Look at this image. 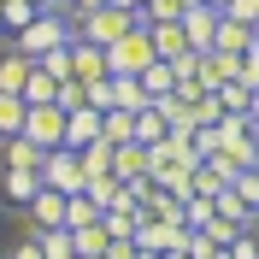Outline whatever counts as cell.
Returning <instances> with one entry per match:
<instances>
[{"instance_id":"cell-1","label":"cell","mask_w":259,"mask_h":259,"mask_svg":"<svg viewBox=\"0 0 259 259\" xmlns=\"http://www.w3.org/2000/svg\"><path fill=\"white\" fill-rule=\"evenodd\" d=\"M71 41H77V18H71V6H48V12H35V24L12 41V53L41 59V53H53V48H71Z\"/></svg>"},{"instance_id":"cell-2","label":"cell","mask_w":259,"mask_h":259,"mask_svg":"<svg viewBox=\"0 0 259 259\" xmlns=\"http://www.w3.org/2000/svg\"><path fill=\"white\" fill-rule=\"evenodd\" d=\"M153 59H159V53H153V35H147V24H136L124 41L106 48V77H142Z\"/></svg>"},{"instance_id":"cell-3","label":"cell","mask_w":259,"mask_h":259,"mask_svg":"<svg viewBox=\"0 0 259 259\" xmlns=\"http://www.w3.org/2000/svg\"><path fill=\"white\" fill-rule=\"evenodd\" d=\"M35 177L48 183V189H59V194H82V189H89L82 153H71V147H53L48 159H41V171H35Z\"/></svg>"},{"instance_id":"cell-4","label":"cell","mask_w":259,"mask_h":259,"mask_svg":"<svg viewBox=\"0 0 259 259\" xmlns=\"http://www.w3.org/2000/svg\"><path fill=\"white\" fill-rule=\"evenodd\" d=\"M130 30H136V18L118 12V6H100V12H82V18H77V35H82V41H95V48H112V41H124Z\"/></svg>"},{"instance_id":"cell-5","label":"cell","mask_w":259,"mask_h":259,"mask_svg":"<svg viewBox=\"0 0 259 259\" xmlns=\"http://www.w3.org/2000/svg\"><path fill=\"white\" fill-rule=\"evenodd\" d=\"M24 136H30L41 153L65 147V112H59V106H30V118H24Z\"/></svg>"},{"instance_id":"cell-6","label":"cell","mask_w":259,"mask_h":259,"mask_svg":"<svg viewBox=\"0 0 259 259\" xmlns=\"http://www.w3.org/2000/svg\"><path fill=\"white\" fill-rule=\"evenodd\" d=\"M218 18H224V12H212V6H189V12H183V35H189V48H194V53H212Z\"/></svg>"},{"instance_id":"cell-7","label":"cell","mask_w":259,"mask_h":259,"mask_svg":"<svg viewBox=\"0 0 259 259\" xmlns=\"http://www.w3.org/2000/svg\"><path fill=\"white\" fill-rule=\"evenodd\" d=\"M0 194H6V206L30 212L35 194H41V177H35V171H0Z\"/></svg>"},{"instance_id":"cell-8","label":"cell","mask_w":259,"mask_h":259,"mask_svg":"<svg viewBox=\"0 0 259 259\" xmlns=\"http://www.w3.org/2000/svg\"><path fill=\"white\" fill-rule=\"evenodd\" d=\"M35 12H48V6H35V0H0V41H18L35 24Z\"/></svg>"},{"instance_id":"cell-9","label":"cell","mask_w":259,"mask_h":259,"mask_svg":"<svg viewBox=\"0 0 259 259\" xmlns=\"http://www.w3.org/2000/svg\"><path fill=\"white\" fill-rule=\"evenodd\" d=\"M89 142H100V112H95V106L65 112V147H71V153H82Z\"/></svg>"},{"instance_id":"cell-10","label":"cell","mask_w":259,"mask_h":259,"mask_svg":"<svg viewBox=\"0 0 259 259\" xmlns=\"http://www.w3.org/2000/svg\"><path fill=\"white\" fill-rule=\"evenodd\" d=\"M65 200H71V194H59V189L41 183V194H35V206H30L35 230H65Z\"/></svg>"},{"instance_id":"cell-11","label":"cell","mask_w":259,"mask_h":259,"mask_svg":"<svg viewBox=\"0 0 259 259\" xmlns=\"http://www.w3.org/2000/svg\"><path fill=\"white\" fill-rule=\"evenodd\" d=\"M71 71H77L82 82H95V77H106V48H95V41H71Z\"/></svg>"},{"instance_id":"cell-12","label":"cell","mask_w":259,"mask_h":259,"mask_svg":"<svg viewBox=\"0 0 259 259\" xmlns=\"http://www.w3.org/2000/svg\"><path fill=\"white\" fill-rule=\"evenodd\" d=\"M136 147H159V142H171V130H165V118H159V106L147 100L142 112H136V136H130Z\"/></svg>"},{"instance_id":"cell-13","label":"cell","mask_w":259,"mask_h":259,"mask_svg":"<svg viewBox=\"0 0 259 259\" xmlns=\"http://www.w3.org/2000/svg\"><path fill=\"white\" fill-rule=\"evenodd\" d=\"M0 147H6V171H41V159H48L30 136H12V142H0Z\"/></svg>"},{"instance_id":"cell-14","label":"cell","mask_w":259,"mask_h":259,"mask_svg":"<svg viewBox=\"0 0 259 259\" xmlns=\"http://www.w3.org/2000/svg\"><path fill=\"white\" fill-rule=\"evenodd\" d=\"M212 206H218V218H224V224H236V230H253V224H259L236 189H218V194H212Z\"/></svg>"},{"instance_id":"cell-15","label":"cell","mask_w":259,"mask_h":259,"mask_svg":"<svg viewBox=\"0 0 259 259\" xmlns=\"http://www.w3.org/2000/svg\"><path fill=\"white\" fill-rule=\"evenodd\" d=\"M147 35H153V53H159V59H177V53H189L183 18H177V24H147Z\"/></svg>"},{"instance_id":"cell-16","label":"cell","mask_w":259,"mask_h":259,"mask_svg":"<svg viewBox=\"0 0 259 259\" xmlns=\"http://www.w3.org/2000/svg\"><path fill=\"white\" fill-rule=\"evenodd\" d=\"M147 171V147H136V142H118V153H112V177L118 183H130V177H142ZM153 177V171H147Z\"/></svg>"},{"instance_id":"cell-17","label":"cell","mask_w":259,"mask_h":259,"mask_svg":"<svg viewBox=\"0 0 259 259\" xmlns=\"http://www.w3.org/2000/svg\"><path fill=\"white\" fill-rule=\"evenodd\" d=\"M30 71H35V59H24V53H6V59H0V95H24Z\"/></svg>"},{"instance_id":"cell-18","label":"cell","mask_w":259,"mask_h":259,"mask_svg":"<svg viewBox=\"0 0 259 259\" xmlns=\"http://www.w3.org/2000/svg\"><path fill=\"white\" fill-rule=\"evenodd\" d=\"M142 89H147V100L171 95V89H177V65H171V59H153V65L142 71Z\"/></svg>"},{"instance_id":"cell-19","label":"cell","mask_w":259,"mask_h":259,"mask_svg":"<svg viewBox=\"0 0 259 259\" xmlns=\"http://www.w3.org/2000/svg\"><path fill=\"white\" fill-rule=\"evenodd\" d=\"M24 118H30L24 95H0V142H12V136H24Z\"/></svg>"},{"instance_id":"cell-20","label":"cell","mask_w":259,"mask_h":259,"mask_svg":"<svg viewBox=\"0 0 259 259\" xmlns=\"http://www.w3.org/2000/svg\"><path fill=\"white\" fill-rule=\"evenodd\" d=\"M253 30H242L236 18H218V35H212V53H247Z\"/></svg>"},{"instance_id":"cell-21","label":"cell","mask_w":259,"mask_h":259,"mask_svg":"<svg viewBox=\"0 0 259 259\" xmlns=\"http://www.w3.org/2000/svg\"><path fill=\"white\" fill-rule=\"evenodd\" d=\"M53 100H59V82H53L41 65H35V71H30V82H24V106H53Z\"/></svg>"},{"instance_id":"cell-22","label":"cell","mask_w":259,"mask_h":259,"mask_svg":"<svg viewBox=\"0 0 259 259\" xmlns=\"http://www.w3.org/2000/svg\"><path fill=\"white\" fill-rule=\"evenodd\" d=\"M41 242V259H77V236L71 230H35Z\"/></svg>"},{"instance_id":"cell-23","label":"cell","mask_w":259,"mask_h":259,"mask_svg":"<svg viewBox=\"0 0 259 259\" xmlns=\"http://www.w3.org/2000/svg\"><path fill=\"white\" fill-rule=\"evenodd\" d=\"M100 136H106V142H130V136H136V112H124V106H112V112H100Z\"/></svg>"},{"instance_id":"cell-24","label":"cell","mask_w":259,"mask_h":259,"mask_svg":"<svg viewBox=\"0 0 259 259\" xmlns=\"http://www.w3.org/2000/svg\"><path fill=\"white\" fill-rule=\"evenodd\" d=\"M112 153H118V147L106 142V136L89 142V147H82V171H89V177H112Z\"/></svg>"},{"instance_id":"cell-25","label":"cell","mask_w":259,"mask_h":259,"mask_svg":"<svg viewBox=\"0 0 259 259\" xmlns=\"http://www.w3.org/2000/svg\"><path fill=\"white\" fill-rule=\"evenodd\" d=\"M89 224H100V206L89 194H71L65 200V230H89Z\"/></svg>"},{"instance_id":"cell-26","label":"cell","mask_w":259,"mask_h":259,"mask_svg":"<svg viewBox=\"0 0 259 259\" xmlns=\"http://www.w3.org/2000/svg\"><path fill=\"white\" fill-rule=\"evenodd\" d=\"M212 218H218V206H212V194H189V200H183V224H189V230H206Z\"/></svg>"},{"instance_id":"cell-27","label":"cell","mask_w":259,"mask_h":259,"mask_svg":"<svg viewBox=\"0 0 259 259\" xmlns=\"http://www.w3.org/2000/svg\"><path fill=\"white\" fill-rule=\"evenodd\" d=\"M82 95H89L95 112H112V106H118V82L112 77H95V82H82Z\"/></svg>"},{"instance_id":"cell-28","label":"cell","mask_w":259,"mask_h":259,"mask_svg":"<svg viewBox=\"0 0 259 259\" xmlns=\"http://www.w3.org/2000/svg\"><path fill=\"white\" fill-rule=\"evenodd\" d=\"M71 236H77V259H95V253H106V242H112V236H106V224L71 230Z\"/></svg>"},{"instance_id":"cell-29","label":"cell","mask_w":259,"mask_h":259,"mask_svg":"<svg viewBox=\"0 0 259 259\" xmlns=\"http://www.w3.org/2000/svg\"><path fill=\"white\" fill-rule=\"evenodd\" d=\"M112 82H118V106H124V112H142V106H147L142 77H112Z\"/></svg>"},{"instance_id":"cell-30","label":"cell","mask_w":259,"mask_h":259,"mask_svg":"<svg viewBox=\"0 0 259 259\" xmlns=\"http://www.w3.org/2000/svg\"><path fill=\"white\" fill-rule=\"evenodd\" d=\"M35 65H41V71H48L53 82H71V77H77V71H71V48H53V53H41Z\"/></svg>"},{"instance_id":"cell-31","label":"cell","mask_w":259,"mask_h":259,"mask_svg":"<svg viewBox=\"0 0 259 259\" xmlns=\"http://www.w3.org/2000/svg\"><path fill=\"white\" fill-rule=\"evenodd\" d=\"M59 112H82L89 106V95H82V77H71V82H59V100H53Z\"/></svg>"},{"instance_id":"cell-32","label":"cell","mask_w":259,"mask_h":259,"mask_svg":"<svg viewBox=\"0 0 259 259\" xmlns=\"http://www.w3.org/2000/svg\"><path fill=\"white\" fill-rule=\"evenodd\" d=\"M247 95H253V89H247V82H236V77H230L224 89H218V100H224V112H242V118H247Z\"/></svg>"},{"instance_id":"cell-33","label":"cell","mask_w":259,"mask_h":259,"mask_svg":"<svg viewBox=\"0 0 259 259\" xmlns=\"http://www.w3.org/2000/svg\"><path fill=\"white\" fill-rule=\"evenodd\" d=\"M82 194H89V200H95V206L106 212V206L118 200V177H89V189H82Z\"/></svg>"},{"instance_id":"cell-34","label":"cell","mask_w":259,"mask_h":259,"mask_svg":"<svg viewBox=\"0 0 259 259\" xmlns=\"http://www.w3.org/2000/svg\"><path fill=\"white\" fill-rule=\"evenodd\" d=\"M230 189L242 194V200H247V212L259 218V171H236V183H230Z\"/></svg>"},{"instance_id":"cell-35","label":"cell","mask_w":259,"mask_h":259,"mask_svg":"<svg viewBox=\"0 0 259 259\" xmlns=\"http://www.w3.org/2000/svg\"><path fill=\"white\" fill-rule=\"evenodd\" d=\"M230 259H259V236L253 230H242V236L230 242Z\"/></svg>"},{"instance_id":"cell-36","label":"cell","mask_w":259,"mask_h":259,"mask_svg":"<svg viewBox=\"0 0 259 259\" xmlns=\"http://www.w3.org/2000/svg\"><path fill=\"white\" fill-rule=\"evenodd\" d=\"M206 236H212L218 247H230L236 236H242V230H236V224H224V218H212V224H206Z\"/></svg>"},{"instance_id":"cell-37","label":"cell","mask_w":259,"mask_h":259,"mask_svg":"<svg viewBox=\"0 0 259 259\" xmlns=\"http://www.w3.org/2000/svg\"><path fill=\"white\" fill-rule=\"evenodd\" d=\"M100 259H136V242H106V253Z\"/></svg>"},{"instance_id":"cell-38","label":"cell","mask_w":259,"mask_h":259,"mask_svg":"<svg viewBox=\"0 0 259 259\" xmlns=\"http://www.w3.org/2000/svg\"><path fill=\"white\" fill-rule=\"evenodd\" d=\"M12 259H41V242H35V236H30V242H18V247H12Z\"/></svg>"},{"instance_id":"cell-39","label":"cell","mask_w":259,"mask_h":259,"mask_svg":"<svg viewBox=\"0 0 259 259\" xmlns=\"http://www.w3.org/2000/svg\"><path fill=\"white\" fill-rule=\"evenodd\" d=\"M106 6H118V12H130V18H136V12L147 6V0H106Z\"/></svg>"},{"instance_id":"cell-40","label":"cell","mask_w":259,"mask_h":259,"mask_svg":"<svg viewBox=\"0 0 259 259\" xmlns=\"http://www.w3.org/2000/svg\"><path fill=\"white\" fill-rule=\"evenodd\" d=\"M247 124H259V89L247 95Z\"/></svg>"},{"instance_id":"cell-41","label":"cell","mask_w":259,"mask_h":259,"mask_svg":"<svg viewBox=\"0 0 259 259\" xmlns=\"http://www.w3.org/2000/svg\"><path fill=\"white\" fill-rule=\"evenodd\" d=\"M136 259H165V253H153V247H136Z\"/></svg>"},{"instance_id":"cell-42","label":"cell","mask_w":259,"mask_h":259,"mask_svg":"<svg viewBox=\"0 0 259 259\" xmlns=\"http://www.w3.org/2000/svg\"><path fill=\"white\" fill-rule=\"evenodd\" d=\"M200 6H212V12H224V6H230V0H200Z\"/></svg>"},{"instance_id":"cell-43","label":"cell","mask_w":259,"mask_h":259,"mask_svg":"<svg viewBox=\"0 0 259 259\" xmlns=\"http://www.w3.org/2000/svg\"><path fill=\"white\" fill-rule=\"evenodd\" d=\"M35 6H53V0H35Z\"/></svg>"},{"instance_id":"cell-44","label":"cell","mask_w":259,"mask_h":259,"mask_svg":"<svg viewBox=\"0 0 259 259\" xmlns=\"http://www.w3.org/2000/svg\"><path fill=\"white\" fill-rule=\"evenodd\" d=\"M53 6H71V0H53Z\"/></svg>"},{"instance_id":"cell-45","label":"cell","mask_w":259,"mask_h":259,"mask_svg":"<svg viewBox=\"0 0 259 259\" xmlns=\"http://www.w3.org/2000/svg\"><path fill=\"white\" fill-rule=\"evenodd\" d=\"M95 259H100V253H95Z\"/></svg>"}]
</instances>
